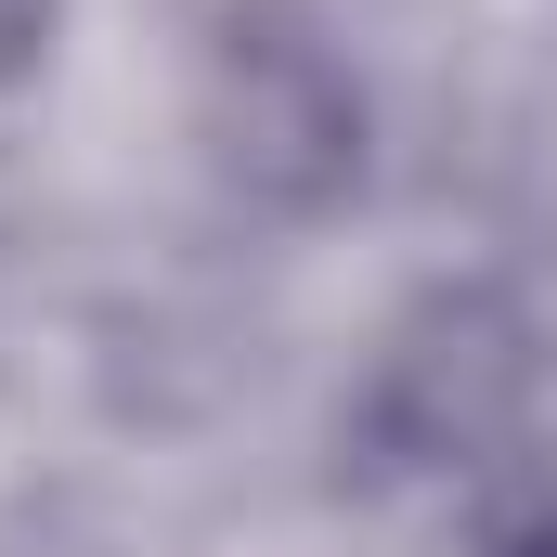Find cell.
Returning a JSON list of instances; mask_svg holds the SVG:
<instances>
[{
    "label": "cell",
    "mask_w": 557,
    "mask_h": 557,
    "mask_svg": "<svg viewBox=\"0 0 557 557\" xmlns=\"http://www.w3.org/2000/svg\"><path fill=\"white\" fill-rule=\"evenodd\" d=\"M519 557H557V532H532V545H519Z\"/></svg>",
    "instance_id": "3957f363"
},
{
    "label": "cell",
    "mask_w": 557,
    "mask_h": 557,
    "mask_svg": "<svg viewBox=\"0 0 557 557\" xmlns=\"http://www.w3.org/2000/svg\"><path fill=\"white\" fill-rule=\"evenodd\" d=\"M208 143L260 208H337L363 182V78L298 0H234L208 39Z\"/></svg>",
    "instance_id": "6da1fadb"
},
{
    "label": "cell",
    "mask_w": 557,
    "mask_h": 557,
    "mask_svg": "<svg viewBox=\"0 0 557 557\" xmlns=\"http://www.w3.org/2000/svg\"><path fill=\"white\" fill-rule=\"evenodd\" d=\"M519 403H532V324H519V298L454 285V298H428L416 324L389 337V363L363 389V441L389 467H454L467 441H493Z\"/></svg>",
    "instance_id": "7a4b0ae2"
}]
</instances>
